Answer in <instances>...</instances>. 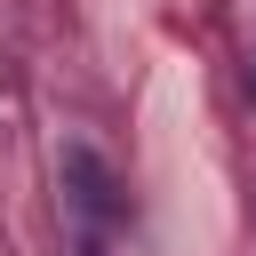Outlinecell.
Segmentation results:
<instances>
[{"label": "cell", "instance_id": "cell-1", "mask_svg": "<svg viewBox=\"0 0 256 256\" xmlns=\"http://www.w3.org/2000/svg\"><path fill=\"white\" fill-rule=\"evenodd\" d=\"M56 168H64V200H72V216L104 240V232L128 216V192H120L112 160H104V152H88V144H64V160H56Z\"/></svg>", "mask_w": 256, "mask_h": 256}, {"label": "cell", "instance_id": "cell-2", "mask_svg": "<svg viewBox=\"0 0 256 256\" xmlns=\"http://www.w3.org/2000/svg\"><path fill=\"white\" fill-rule=\"evenodd\" d=\"M72 256H104V240H96V232H80V248H72Z\"/></svg>", "mask_w": 256, "mask_h": 256}]
</instances>
